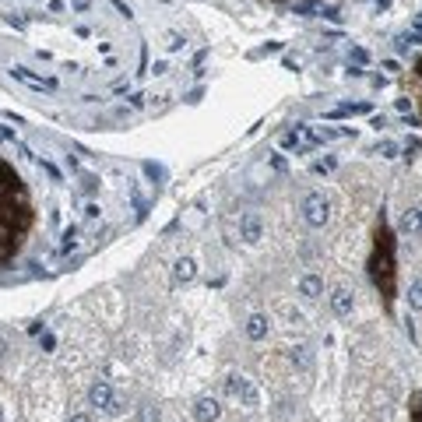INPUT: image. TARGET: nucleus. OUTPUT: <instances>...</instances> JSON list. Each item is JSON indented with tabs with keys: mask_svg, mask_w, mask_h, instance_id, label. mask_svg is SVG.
I'll return each instance as SVG.
<instances>
[{
	"mask_svg": "<svg viewBox=\"0 0 422 422\" xmlns=\"http://www.w3.org/2000/svg\"><path fill=\"white\" fill-rule=\"evenodd\" d=\"M377 155H380V159H395V155H398V144H395V141H380V144H377Z\"/></svg>",
	"mask_w": 422,
	"mask_h": 422,
	"instance_id": "nucleus-16",
	"label": "nucleus"
},
{
	"mask_svg": "<svg viewBox=\"0 0 422 422\" xmlns=\"http://www.w3.org/2000/svg\"><path fill=\"white\" fill-rule=\"evenodd\" d=\"M352 60L355 64H366V49H352Z\"/></svg>",
	"mask_w": 422,
	"mask_h": 422,
	"instance_id": "nucleus-20",
	"label": "nucleus"
},
{
	"mask_svg": "<svg viewBox=\"0 0 422 422\" xmlns=\"http://www.w3.org/2000/svg\"><path fill=\"white\" fill-rule=\"evenodd\" d=\"M408 307H412V310H422V278H415V282L408 285Z\"/></svg>",
	"mask_w": 422,
	"mask_h": 422,
	"instance_id": "nucleus-15",
	"label": "nucleus"
},
{
	"mask_svg": "<svg viewBox=\"0 0 422 422\" xmlns=\"http://www.w3.org/2000/svg\"><path fill=\"white\" fill-rule=\"evenodd\" d=\"M18 81H25V85H32V88H46V92H53L56 88V81H49V78H36V74H28V67H14L11 71Z\"/></svg>",
	"mask_w": 422,
	"mask_h": 422,
	"instance_id": "nucleus-11",
	"label": "nucleus"
},
{
	"mask_svg": "<svg viewBox=\"0 0 422 422\" xmlns=\"http://www.w3.org/2000/svg\"><path fill=\"white\" fill-rule=\"evenodd\" d=\"M71 422H92V415H85V412H78V415H71Z\"/></svg>",
	"mask_w": 422,
	"mask_h": 422,
	"instance_id": "nucleus-22",
	"label": "nucleus"
},
{
	"mask_svg": "<svg viewBox=\"0 0 422 422\" xmlns=\"http://www.w3.org/2000/svg\"><path fill=\"white\" fill-rule=\"evenodd\" d=\"M307 352H310L307 345H296V348H292V363H296V366H310V355H307Z\"/></svg>",
	"mask_w": 422,
	"mask_h": 422,
	"instance_id": "nucleus-17",
	"label": "nucleus"
},
{
	"mask_svg": "<svg viewBox=\"0 0 422 422\" xmlns=\"http://www.w3.org/2000/svg\"><path fill=\"white\" fill-rule=\"evenodd\" d=\"M401 229L412 232V236H422V208H412L408 215L401 219Z\"/></svg>",
	"mask_w": 422,
	"mask_h": 422,
	"instance_id": "nucleus-12",
	"label": "nucleus"
},
{
	"mask_svg": "<svg viewBox=\"0 0 422 422\" xmlns=\"http://www.w3.org/2000/svg\"><path fill=\"white\" fill-rule=\"evenodd\" d=\"M260 236H264V219H260V211H247L243 219H239V239L243 243H260Z\"/></svg>",
	"mask_w": 422,
	"mask_h": 422,
	"instance_id": "nucleus-4",
	"label": "nucleus"
},
{
	"mask_svg": "<svg viewBox=\"0 0 422 422\" xmlns=\"http://www.w3.org/2000/svg\"><path fill=\"white\" fill-rule=\"evenodd\" d=\"M348 113H370V106L359 102V106H338V109H331V116H348Z\"/></svg>",
	"mask_w": 422,
	"mask_h": 422,
	"instance_id": "nucleus-18",
	"label": "nucleus"
},
{
	"mask_svg": "<svg viewBox=\"0 0 422 422\" xmlns=\"http://www.w3.org/2000/svg\"><path fill=\"white\" fill-rule=\"evenodd\" d=\"M243 331H247V338H250V342H264V338H267V331H271V320H267L264 313H250V317H247V324H243Z\"/></svg>",
	"mask_w": 422,
	"mask_h": 422,
	"instance_id": "nucleus-8",
	"label": "nucleus"
},
{
	"mask_svg": "<svg viewBox=\"0 0 422 422\" xmlns=\"http://www.w3.org/2000/svg\"><path fill=\"white\" fill-rule=\"evenodd\" d=\"M299 211H303V222H307L310 229H324V225L331 222V201H327L320 190L307 194L303 204H299Z\"/></svg>",
	"mask_w": 422,
	"mask_h": 422,
	"instance_id": "nucleus-2",
	"label": "nucleus"
},
{
	"mask_svg": "<svg viewBox=\"0 0 422 422\" xmlns=\"http://www.w3.org/2000/svg\"><path fill=\"white\" fill-rule=\"evenodd\" d=\"M197 278V260L194 257H179L176 264H173V282L176 285H190Z\"/></svg>",
	"mask_w": 422,
	"mask_h": 422,
	"instance_id": "nucleus-6",
	"label": "nucleus"
},
{
	"mask_svg": "<svg viewBox=\"0 0 422 422\" xmlns=\"http://www.w3.org/2000/svg\"><path fill=\"white\" fill-rule=\"evenodd\" d=\"M137 422H162L159 405H141V408H137Z\"/></svg>",
	"mask_w": 422,
	"mask_h": 422,
	"instance_id": "nucleus-14",
	"label": "nucleus"
},
{
	"mask_svg": "<svg viewBox=\"0 0 422 422\" xmlns=\"http://www.w3.org/2000/svg\"><path fill=\"white\" fill-rule=\"evenodd\" d=\"M299 296L303 299H320L324 296V278L320 275H303L299 278Z\"/></svg>",
	"mask_w": 422,
	"mask_h": 422,
	"instance_id": "nucleus-10",
	"label": "nucleus"
},
{
	"mask_svg": "<svg viewBox=\"0 0 422 422\" xmlns=\"http://www.w3.org/2000/svg\"><path fill=\"white\" fill-rule=\"evenodd\" d=\"M124 408H127V401H124V398H113L106 412H109V415H124Z\"/></svg>",
	"mask_w": 422,
	"mask_h": 422,
	"instance_id": "nucleus-19",
	"label": "nucleus"
},
{
	"mask_svg": "<svg viewBox=\"0 0 422 422\" xmlns=\"http://www.w3.org/2000/svg\"><path fill=\"white\" fill-rule=\"evenodd\" d=\"M313 169H317V173H331V169H335V162H331V159H327V162H317Z\"/></svg>",
	"mask_w": 422,
	"mask_h": 422,
	"instance_id": "nucleus-21",
	"label": "nucleus"
},
{
	"mask_svg": "<svg viewBox=\"0 0 422 422\" xmlns=\"http://www.w3.org/2000/svg\"><path fill=\"white\" fill-rule=\"evenodd\" d=\"M352 307H355V299H352L348 289H335V292H331V310H335V317H348Z\"/></svg>",
	"mask_w": 422,
	"mask_h": 422,
	"instance_id": "nucleus-9",
	"label": "nucleus"
},
{
	"mask_svg": "<svg viewBox=\"0 0 422 422\" xmlns=\"http://www.w3.org/2000/svg\"><path fill=\"white\" fill-rule=\"evenodd\" d=\"M113 398H116V395H113V387H109L106 380H96L92 387H88V405H92V408H109Z\"/></svg>",
	"mask_w": 422,
	"mask_h": 422,
	"instance_id": "nucleus-7",
	"label": "nucleus"
},
{
	"mask_svg": "<svg viewBox=\"0 0 422 422\" xmlns=\"http://www.w3.org/2000/svg\"><path fill=\"white\" fill-rule=\"evenodd\" d=\"M28 222V201L21 179L0 162V260H8L18 250V236Z\"/></svg>",
	"mask_w": 422,
	"mask_h": 422,
	"instance_id": "nucleus-1",
	"label": "nucleus"
},
{
	"mask_svg": "<svg viewBox=\"0 0 422 422\" xmlns=\"http://www.w3.org/2000/svg\"><path fill=\"white\" fill-rule=\"evenodd\" d=\"M78 243H81V229H67L64 232V243H60V250H64V254H71V250H78Z\"/></svg>",
	"mask_w": 422,
	"mask_h": 422,
	"instance_id": "nucleus-13",
	"label": "nucleus"
},
{
	"mask_svg": "<svg viewBox=\"0 0 422 422\" xmlns=\"http://www.w3.org/2000/svg\"><path fill=\"white\" fill-rule=\"evenodd\" d=\"M225 395H229V398H239L247 408H257V405H260L257 387H254L247 377H239V373H229V377H225Z\"/></svg>",
	"mask_w": 422,
	"mask_h": 422,
	"instance_id": "nucleus-3",
	"label": "nucleus"
},
{
	"mask_svg": "<svg viewBox=\"0 0 422 422\" xmlns=\"http://www.w3.org/2000/svg\"><path fill=\"white\" fill-rule=\"evenodd\" d=\"M194 419L197 422H219L222 419V405L215 398H197L194 401Z\"/></svg>",
	"mask_w": 422,
	"mask_h": 422,
	"instance_id": "nucleus-5",
	"label": "nucleus"
}]
</instances>
